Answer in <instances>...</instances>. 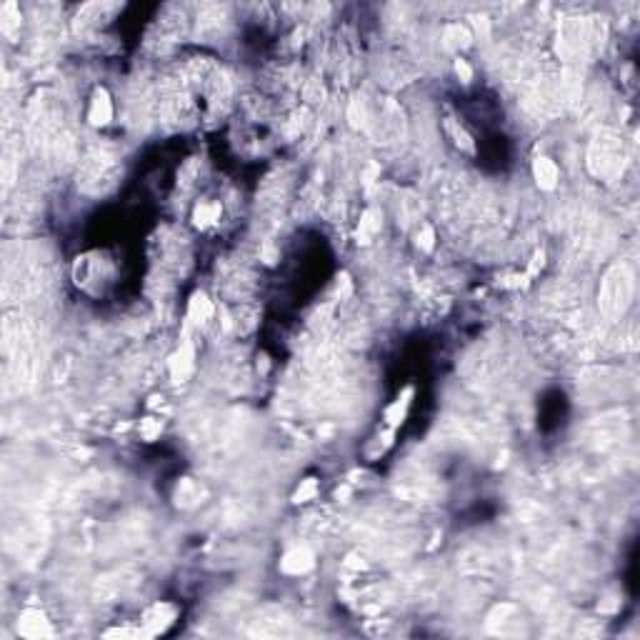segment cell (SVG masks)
Masks as SVG:
<instances>
[{
	"label": "cell",
	"instance_id": "cell-2",
	"mask_svg": "<svg viewBox=\"0 0 640 640\" xmlns=\"http://www.w3.org/2000/svg\"><path fill=\"white\" fill-rule=\"evenodd\" d=\"M175 620H178V608L173 606V603H153V606L143 613L140 628H143L145 638H153V635L166 633Z\"/></svg>",
	"mask_w": 640,
	"mask_h": 640
},
{
	"label": "cell",
	"instance_id": "cell-15",
	"mask_svg": "<svg viewBox=\"0 0 640 640\" xmlns=\"http://www.w3.org/2000/svg\"><path fill=\"white\" fill-rule=\"evenodd\" d=\"M138 430H140V435L145 440H155L160 435V430H163V423H160L158 418H145V420H140Z\"/></svg>",
	"mask_w": 640,
	"mask_h": 640
},
{
	"label": "cell",
	"instance_id": "cell-5",
	"mask_svg": "<svg viewBox=\"0 0 640 640\" xmlns=\"http://www.w3.org/2000/svg\"><path fill=\"white\" fill-rule=\"evenodd\" d=\"M88 120H91V126H95V128L108 126L110 120H113V100H110V95L103 91V88H98V91L93 93L91 105H88Z\"/></svg>",
	"mask_w": 640,
	"mask_h": 640
},
{
	"label": "cell",
	"instance_id": "cell-17",
	"mask_svg": "<svg viewBox=\"0 0 640 640\" xmlns=\"http://www.w3.org/2000/svg\"><path fill=\"white\" fill-rule=\"evenodd\" d=\"M453 68H455V75L463 80V83H470V80H473V68L468 65V60H463V58H455Z\"/></svg>",
	"mask_w": 640,
	"mask_h": 640
},
{
	"label": "cell",
	"instance_id": "cell-4",
	"mask_svg": "<svg viewBox=\"0 0 640 640\" xmlns=\"http://www.w3.org/2000/svg\"><path fill=\"white\" fill-rule=\"evenodd\" d=\"M315 568V555L305 545H295L280 558V571L286 575H305Z\"/></svg>",
	"mask_w": 640,
	"mask_h": 640
},
{
	"label": "cell",
	"instance_id": "cell-13",
	"mask_svg": "<svg viewBox=\"0 0 640 640\" xmlns=\"http://www.w3.org/2000/svg\"><path fill=\"white\" fill-rule=\"evenodd\" d=\"M446 40L451 48H468L473 35H470L468 28H463V25H451V28L446 30Z\"/></svg>",
	"mask_w": 640,
	"mask_h": 640
},
{
	"label": "cell",
	"instance_id": "cell-7",
	"mask_svg": "<svg viewBox=\"0 0 640 640\" xmlns=\"http://www.w3.org/2000/svg\"><path fill=\"white\" fill-rule=\"evenodd\" d=\"M411 398H413V388L408 385V388L403 390V393H400L398 398H395L388 408H385L383 420H385V425H388L390 430H395L400 423H403V420H406L408 408H411Z\"/></svg>",
	"mask_w": 640,
	"mask_h": 640
},
{
	"label": "cell",
	"instance_id": "cell-11",
	"mask_svg": "<svg viewBox=\"0 0 640 640\" xmlns=\"http://www.w3.org/2000/svg\"><path fill=\"white\" fill-rule=\"evenodd\" d=\"M318 480L315 478H305L300 480V486H298V491L293 493V503H308V500H315L318 498Z\"/></svg>",
	"mask_w": 640,
	"mask_h": 640
},
{
	"label": "cell",
	"instance_id": "cell-3",
	"mask_svg": "<svg viewBox=\"0 0 640 640\" xmlns=\"http://www.w3.org/2000/svg\"><path fill=\"white\" fill-rule=\"evenodd\" d=\"M18 635H23L28 640H40V638H51L53 635V625L48 620V615L40 608H25L20 615H18L15 623Z\"/></svg>",
	"mask_w": 640,
	"mask_h": 640
},
{
	"label": "cell",
	"instance_id": "cell-12",
	"mask_svg": "<svg viewBox=\"0 0 640 640\" xmlns=\"http://www.w3.org/2000/svg\"><path fill=\"white\" fill-rule=\"evenodd\" d=\"M446 126H448V133H451V135H453V140H455V145H458V148H460V150H465V153H473V150H475L473 138H470L468 133L463 131V128L458 126L455 120H448Z\"/></svg>",
	"mask_w": 640,
	"mask_h": 640
},
{
	"label": "cell",
	"instance_id": "cell-8",
	"mask_svg": "<svg viewBox=\"0 0 640 640\" xmlns=\"http://www.w3.org/2000/svg\"><path fill=\"white\" fill-rule=\"evenodd\" d=\"M193 358L195 355H193V348H190V345H183V348L171 358V375L175 383H183V380L190 378V373H193V368H195Z\"/></svg>",
	"mask_w": 640,
	"mask_h": 640
},
{
	"label": "cell",
	"instance_id": "cell-14",
	"mask_svg": "<svg viewBox=\"0 0 640 640\" xmlns=\"http://www.w3.org/2000/svg\"><path fill=\"white\" fill-rule=\"evenodd\" d=\"M380 230V215L373 211H368L366 215H363V220H360V228H358V235H363V238H368V235L378 233Z\"/></svg>",
	"mask_w": 640,
	"mask_h": 640
},
{
	"label": "cell",
	"instance_id": "cell-10",
	"mask_svg": "<svg viewBox=\"0 0 640 640\" xmlns=\"http://www.w3.org/2000/svg\"><path fill=\"white\" fill-rule=\"evenodd\" d=\"M193 220L198 228H208V225H213L215 220H220V206H218V203H200L193 213Z\"/></svg>",
	"mask_w": 640,
	"mask_h": 640
},
{
	"label": "cell",
	"instance_id": "cell-9",
	"mask_svg": "<svg viewBox=\"0 0 640 640\" xmlns=\"http://www.w3.org/2000/svg\"><path fill=\"white\" fill-rule=\"evenodd\" d=\"M213 313H215V308H213V303L203 295V293H195V295L190 298L188 318L193 320V323H208V320L213 318Z\"/></svg>",
	"mask_w": 640,
	"mask_h": 640
},
{
	"label": "cell",
	"instance_id": "cell-1",
	"mask_svg": "<svg viewBox=\"0 0 640 640\" xmlns=\"http://www.w3.org/2000/svg\"><path fill=\"white\" fill-rule=\"evenodd\" d=\"M633 295V278H630L625 265H615L603 280V291H600V305L611 315L623 313L625 305L630 303Z\"/></svg>",
	"mask_w": 640,
	"mask_h": 640
},
{
	"label": "cell",
	"instance_id": "cell-6",
	"mask_svg": "<svg viewBox=\"0 0 640 640\" xmlns=\"http://www.w3.org/2000/svg\"><path fill=\"white\" fill-rule=\"evenodd\" d=\"M533 178H535V183L543 190H553L560 180V171L555 166V160H550L548 155L535 158V163H533Z\"/></svg>",
	"mask_w": 640,
	"mask_h": 640
},
{
	"label": "cell",
	"instance_id": "cell-16",
	"mask_svg": "<svg viewBox=\"0 0 640 640\" xmlns=\"http://www.w3.org/2000/svg\"><path fill=\"white\" fill-rule=\"evenodd\" d=\"M433 246H435V233L430 225H425V228H420V233H418V248L433 251Z\"/></svg>",
	"mask_w": 640,
	"mask_h": 640
}]
</instances>
